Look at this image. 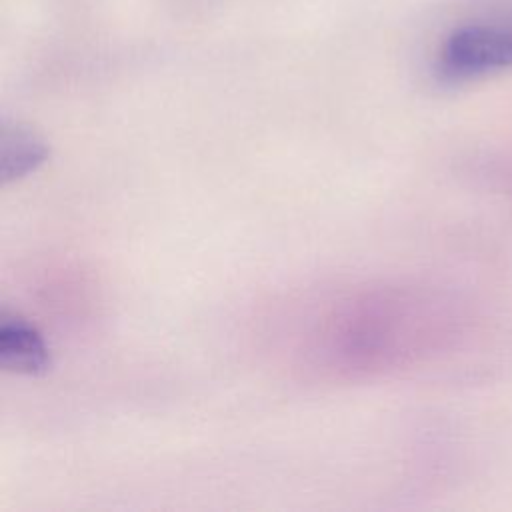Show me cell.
I'll return each mask as SVG.
<instances>
[{
  "mask_svg": "<svg viewBox=\"0 0 512 512\" xmlns=\"http://www.w3.org/2000/svg\"><path fill=\"white\" fill-rule=\"evenodd\" d=\"M506 70H512V16L454 28L436 56V74L446 84H464Z\"/></svg>",
  "mask_w": 512,
  "mask_h": 512,
  "instance_id": "6da1fadb",
  "label": "cell"
},
{
  "mask_svg": "<svg viewBox=\"0 0 512 512\" xmlns=\"http://www.w3.org/2000/svg\"><path fill=\"white\" fill-rule=\"evenodd\" d=\"M52 360L42 334L18 314L4 312L0 318V366L22 376L48 372Z\"/></svg>",
  "mask_w": 512,
  "mask_h": 512,
  "instance_id": "7a4b0ae2",
  "label": "cell"
},
{
  "mask_svg": "<svg viewBox=\"0 0 512 512\" xmlns=\"http://www.w3.org/2000/svg\"><path fill=\"white\" fill-rule=\"evenodd\" d=\"M48 156L46 142L28 126L4 124L0 140L2 184L16 182L34 172Z\"/></svg>",
  "mask_w": 512,
  "mask_h": 512,
  "instance_id": "3957f363",
  "label": "cell"
}]
</instances>
